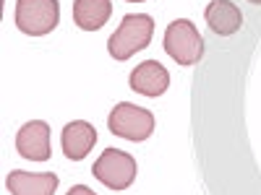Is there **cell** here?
Wrapping results in <instances>:
<instances>
[{
    "label": "cell",
    "mask_w": 261,
    "mask_h": 195,
    "mask_svg": "<svg viewBox=\"0 0 261 195\" xmlns=\"http://www.w3.org/2000/svg\"><path fill=\"white\" fill-rule=\"evenodd\" d=\"M151 34H154V18L146 13H128L123 16L120 26L110 34L107 39V52H110L115 60H128L136 52L146 50Z\"/></svg>",
    "instance_id": "obj_1"
},
{
    "label": "cell",
    "mask_w": 261,
    "mask_h": 195,
    "mask_svg": "<svg viewBox=\"0 0 261 195\" xmlns=\"http://www.w3.org/2000/svg\"><path fill=\"white\" fill-rule=\"evenodd\" d=\"M16 29L27 37H45L60 21V3L58 0H16L13 11Z\"/></svg>",
    "instance_id": "obj_2"
},
{
    "label": "cell",
    "mask_w": 261,
    "mask_h": 195,
    "mask_svg": "<svg viewBox=\"0 0 261 195\" xmlns=\"http://www.w3.org/2000/svg\"><path fill=\"white\" fill-rule=\"evenodd\" d=\"M165 52L178 65H196L204 57V37L193 21L178 18L165 29Z\"/></svg>",
    "instance_id": "obj_3"
},
{
    "label": "cell",
    "mask_w": 261,
    "mask_h": 195,
    "mask_svg": "<svg viewBox=\"0 0 261 195\" xmlns=\"http://www.w3.org/2000/svg\"><path fill=\"white\" fill-rule=\"evenodd\" d=\"M107 127H110V133L118 136V138L141 143L154 133V115L149 110H144V107L120 102V104L113 107L110 117H107Z\"/></svg>",
    "instance_id": "obj_4"
},
{
    "label": "cell",
    "mask_w": 261,
    "mask_h": 195,
    "mask_svg": "<svg viewBox=\"0 0 261 195\" xmlns=\"http://www.w3.org/2000/svg\"><path fill=\"white\" fill-rule=\"evenodd\" d=\"M92 175L110 190H125L136 180V159L118 148H105L92 164Z\"/></svg>",
    "instance_id": "obj_5"
},
{
    "label": "cell",
    "mask_w": 261,
    "mask_h": 195,
    "mask_svg": "<svg viewBox=\"0 0 261 195\" xmlns=\"http://www.w3.org/2000/svg\"><path fill=\"white\" fill-rule=\"evenodd\" d=\"M16 151L29 161H47L53 156L50 125L45 120H29L16 133Z\"/></svg>",
    "instance_id": "obj_6"
},
{
    "label": "cell",
    "mask_w": 261,
    "mask_h": 195,
    "mask_svg": "<svg viewBox=\"0 0 261 195\" xmlns=\"http://www.w3.org/2000/svg\"><path fill=\"white\" fill-rule=\"evenodd\" d=\"M167 86H170V73L157 60H146L130 71V89L141 96H162Z\"/></svg>",
    "instance_id": "obj_7"
},
{
    "label": "cell",
    "mask_w": 261,
    "mask_h": 195,
    "mask_svg": "<svg viewBox=\"0 0 261 195\" xmlns=\"http://www.w3.org/2000/svg\"><path fill=\"white\" fill-rule=\"evenodd\" d=\"M94 143H97V130L86 120L68 122L63 127V133H60L63 154H65V159H71V161H81L94 148Z\"/></svg>",
    "instance_id": "obj_8"
},
{
    "label": "cell",
    "mask_w": 261,
    "mask_h": 195,
    "mask_svg": "<svg viewBox=\"0 0 261 195\" xmlns=\"http://www.w3.org/2000/svg\"><path fill=\"white\" fill-rule=\"evenodd\" d=\"M6 185L11 195H55L58 190V175L53 172H24L16 169L6 177Z\"/></svg>",
    "instance_id": "obj_9"
},
{
    "label": "cell",
    "mask_w": 261,
    "mask_h": 195,
    "mask_svg": "<svg viewBox=\"0 0 261 195\" xmlns=\"http://www.w3.org/2000/svg\"><path fill=\"white\" fill-rule=\"evenodd\" d=\"M204 16H206L209 29L220 37H232L243 26V13L232 0H212L204 11Z\"/></svg>",
    "instance_id": "obj_10"
},
{
    "label": "cell",
    "mask_w": 261,
    "mask_h": 195,
    "mask_svg": "<svg viewBox=\"0 0 261 195\" xmlns=\"http://www.w3.org/2000/svg\"><path fill=\"white\" fill-rule=\"evenodd\" d=\"M113 16L110 0H76L73 3V24L84 31L102 29Z\"/></svg>",
    "instance_id": "obj_11"
},
{
    "label": "cell",
    "mask_w": 261,
    "mask_h": 195,
    "mask_svg": "<svg viewBox=\"0 0 261 195\" xmlns=\"http://www.w3.org/2000/svg\"><path fill=\"white\" fill-rule=\"evenodd\" d=\"M65 195H97V192H94V190H89L86 185H76V187H71Z\"/></svg>",
    "instance_id": "obj_12"
},
{
    "label": "cell",
    "mask_w": 261,
    "mask_h": 195,
    "mask_svg": "<svg viewBox=\"0 0 261 195\" xmlns=\"http://www.w3.org/2000/svg\"><path fill=\"white\" fill-rule=\"evenodd\" d=\"M248 3H251V6H261V0H248Z\"/></svg>",
    "instance_id": "obj_13"
},
{
    "label": "cell",
    "mask_w": 261,
    "mask_h": 195,
    "mask_svg": "<svg viewBox=\"0 0 261 195\" xmlns=\"http://www.w3.org/2000/svg\"><path fill=\"white\" fill-rule=\"evenodd\" d=\"M128 3H144V0H128Z\"/></svg>",
    "instance_id": "obj_14"
}]
</instances>
